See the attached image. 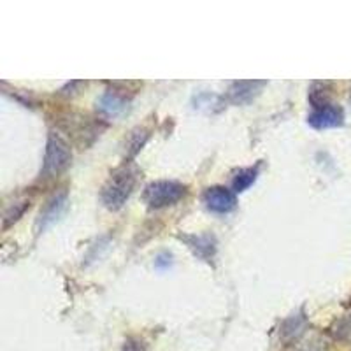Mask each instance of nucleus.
Listing matches in <instances>:
<instances>
[{
    "instance_id": "f257e3e1",
    "label": "nucleus",
    "mask_w": 351,
    "mask_h": 351,
    "mask_svg": "<svg viewBox=\"0 0 351 351\" xmlns=\"http://www.w3.org/2000/svg\"><path fill=\"white\" fill-rule=\"evenodd\" d=\"M137 171L132 165H123L111 172L109 180L106 181L100 190V200L109 211H120L127 200L130 199L134 188H136Z\"/></svg>"
},
{
    "instance_id": "f03ea898",
    "label": "nucleus",
    "mask_w": 351,
    "mask_h": 351,
    "mask_svg": "<svg viewBox=\"0 0 351 351\" xmlns=\"http://www.w3.org/2000/svg\"><path fill=\"white\" fill-rule=\"evenodd\" d=\"M71 144L58 132H49L48 141H46V152H44L43 169H40V178L43 180L56 178V176L62 174L71 165Z\"/></svg>"
},
{
    "instance_id": "7ed1b4c3",
    "label": "nucleus",
    "mask_w": 351,
    "mask_h": 351,
    "mask_svg": "<svg viewBox=\"0 0 351 351\" xmlns=\"http://www.w3.org/2000/svg\"><path fill=\"white\" fill-rule=\"evenodd\" d=\"M186 192L188 188L178 181H153L144 188L143 199L149 209H162L180 202Z\"/></svg>"
},
{
    "instance_id": "20e7f679",
    "label": "nucleus",
    "mask_w": 351,
    "mask_h": 351,
    "mask_svg": "<svg viewBox=\"0 0 351 351\" xmlns=\"http://www.w3.org/2000/svg\"><path fill=\"white\" fill-rule=\"evenodd\" d=\"M307 123L316 130H328V128L343 127L344 111L339 106L325 102V104L313 106V111L307 116Z\"/></svg>"
},
{
    "instance_id": "39448f33",
    "label": "nucleus",
    "mask_w": 351,
    "mask_h": 351,
    "mask_svg": "<svg viewBox=\"0 0 351 351\" xmlns=\"http://www.w3.org/2000/svg\"><path fill=\"white\" fill-rule=\"evenodd\" d=\"M204 206L216 215H228L237 208V197L230 188L209 186L202 193Z\"/></svg>"
},
{
    "instance_id": "423d86ee",
    "label": "nucleus",
    "mask_w": 351,
    "mask_h": 351,
    "mask_svg": "<svg viewBox=\"0 0 351 351\" xmlns=\"http://www.w3.org/2000/svg\"><path fill=\"white\" fill-rule=\"evenodd\" d=\"M67 204H69V197L67 192H58L48 200V202L44 204V208L40 209L39 216H37V221H36V228H37V234H43L46 228H49L51 225H55L58 219L62 218V215L65 213L67 209Z\"/></svg>"
},
{
    "instance_id": "0eeeda50",
    "label": "nucleus",
    "mask_w": 351,
    "mask_h": 351,
    "mask_svg": "<svg viewBox=\"0 0 351 351\" xmlns=\"http://www.w3.org/2000/svg\"><path fill=\"white\" fill-rule=\"evenodd\" d=\"M188 246V250L202 262H211L216 255V239L213 234H199V236H180Z\"/></svg>"
},
{
    "instance_id": "6e6552de",
    "label": "nucleus",
    "mask_w": 351,
    "mask_h": 351,
    "mask_svg": "<svg viewBox=\"0 0 351 351\" xmlns=\"http://www.w3.org/2000/svg\"><path fill=\"white\" fill-rule=\"evenodd\" d=\"M265 86V81H234L227 90V100L230 104H247L252 102Z\"/></svg>"
},
{
    "instance_id": "1a4fd4ad",
    "label": "nucleus",
    "mask_w": 351,
    "mask_h": 351,
    "mask_svg": "<svg viewBox=\"0 0 351 351\" xmlns=\"http://www.w3.org/2000/svg\"><path fill=\"white\" fill-rule=\"evenodd\" d=\"M128 104H130V99L125 95L121 90H108L106 93H102L99 100H97V109L100 112H104L106 116H111V118H116V116L123 114L128 109Z\"/></svg>"
},
{
    "instance_id": "9d476101",
    "label": "nucleus",
    "mask_w": 351,
    "mask_h": 351,
    "mask_svg": "<svg viewBox=\"0 0 351 351\" xmlns=\"http://www.w3.org/2000/svg\"><path fill=\"white\" fill-rule=\"evenodd\" d=\"M256 178H258V165H256V167L241 169V171H237L236 176L232 178V192L234 193L246 192L247 188L255 183Z\"/></svg>"
},
{
    "instance_id": "9b49d317",
    "label": "nucleus",
    "mask_w": 351,
    "mask_h": 351,
    "mask_svg": "<svg viewBox=\"0 0 351 351\" xmlns=\"http://www.w3.org/2000/svg\"><path fill=\"white\" fill-rule=\"evenodd\" d=\"M30 208V200L28 199H21V200H14V202H11L5 208L4 211V223H2V227H4V230H8L11 225H14L18 221V219L21 218V216L25 215V211Z\"/></svg>"
},
{
    "instance_id": "f8f14e48",
    "label": "nucleus",
    "mask_w": 351,
    "mask_h": 351,
    "mask_svg": "<svg viewBox=\"0 0 351 351\" xmlns=\"http://www.w3.org/2000/svg\"><path fill=\"white\" fill-rule=\"evenodd\" d=\"M148 137H149V130H146V128H143V127H137L130 132V136H128V139H127L128 158H134V156H136L137 153L143 149V146L146 144Z\"/></svg>"
},
{
    "instance_id": "ddd939ff",
    "label": "nucleus",
    "mask_w": 351,
    "mask_h": 351,
    "mask_svg": "<svg viewBox=\"0 0 351 351\" xmlns=\"http://www.w3.org/2000/svg\"><path fill=\"white\" fill-rule=\"evenodd\" d=\"M335 335H337V337H343V339H351V316L337 324Z\"/></svg>"
},
{
    "instance_id": "4468645a",
    "label": "nucleus",
    "mask_w": 351,
    "mask_h": 351,
    "mask_svg": "<svg viewBox=\"0 0 351 351\" xmlns=\"http://www.w3.org/2000/svg\"><path fill=\"white\" fill-rule=\"evenodd\" d=\"M172 265V255L169 253H160L155 260V267L156 269H169Z\"/></svg>"
},
{
    "instance_id": "2eb2a0df",
    "label": "nucleus",
    "mask_w": 351,
    "mask_h": 351,
    "mask_svg": "<svg viewBox=\"0 0 351 351\" xmlns=\"http://www.w3.org/2000/svg\"><path fill=\"white\" fill-rule=\"evenodd\" d=\"M121 351H144V346H143V343H141V341L130 337V339L125 341L123 350H121Z\"/></svg>"
},
{
    "instance_id": "dca6fc26",
    "label": "nucleus",
    "mask_w": 351,
    "mask_h": 351,
    "mask_svg": "<svg viewBox=\"0 0 351 351\" xmlns=\"http://www.w3.org/2000/svg\"><path fill=\"white\" fill-rule=\"evenodd\" d=\"M350 304H351V299H350Z\"/></svg>"
}]
</instances>
